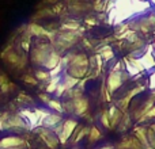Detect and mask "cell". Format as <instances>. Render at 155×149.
<instances>
[{
  "instance_id": "3",
  "label": "cell",
  "mask_w": 155,
  "mask_h": 149,
  "mask_svg": "<svg viewBox=\"0 0 155 149\" xmlns=\"http://www.w3.org/2000/svg\"><path fill=\"white\" fill-rule=\"evenodd\" d=\"M63 107H64V111L75 114L76 117H82L88 110V100L84 96H80V98L76 99H70L68 102L63 103Z\"/></svg>"
},
{
  "instance_id": "15",
  "label": "cell",
  "mask_w": 155,
  "mask_h": 149,
  "mask_svg": "<svg viewBox=\"0 0 155 149\" xmlns=\"http://www.w3.org/2000/svg\"><path fill=\"white\" fill-rule=\"evenodd\" d=\"M60 81H61V77H60V76H53V77H51V80H49L48 85H46V92H48V94L56 92L57 85H59Z\"/></svg>"
},
{
  "instance_id": "10",
  "label": "cell",
  "mask_w": 155,
  "mask_h": 149,
  "mask_svg": "<svg viewBox=\"0 0 155 149\" xmlns=\"http://www.w3.org/2000/svg\"><path fill=\"white\" fill-rule=\"evenodd\" d=\"M19 114L22 115V118H23L25 121H26V123L29 125L30 129H35L38 128V122H40V118H38L37 113H35V110H30V109H23L19 111Z\"/></svg>"
},
{
  "instance_id": "4",
  "label": "cell",
  "mask_w": 155,
  "mask_h": 149,
  "mask_svg": "<svg viewBox=\"0 0 155 149\" xmlns=\"http://www.w3.org/2000/svg\"><path fill=\"white\" fill-rule=\"evenodd\" d=\"M29 125L26 123V121L22 118V115L19 113L16 114H8L7 119L4 121L2 126V130H12V132H22V130H29Z\"/></svg>"
},
{
  "instance_id": "7",
  "label": "cell",
  "mask_w": 155,
  "mask_h": 149,
  "mask_svg": "<svg viewBox=\"0 0 155 149\" xmlns=\"http://www.w3.org/2000/svg\"><path fill=\"white\" fill-rule=\"evenodd\" d=\"M140 61H142L144 71H153L155 68V53H154V48L153 45L146 46V50L142 56L139 57Z\"/></svg>"
},
{
  "instance_id": "6",
  "label": "cell",
  "mask_w": 155,
  "mask_h": 149,
  "mask_svg": "<svg viewBox=\"0 0 155 149\" xmlns=\"http://www.w3.org/2000/svg\"><path fill=\"white\" fill-rule=\"evenodd\" d=\"M35 132H37L38 136L41 137V140L48 145V148L56 149L59 147V144H60L59 137L54 134V132L52 130V129H46V128H42V126H38V128H35Z\"/></svg>"
},
{
  "instance_id": "8",
  "label": "cell",
  "mask_w": 155,
  "mask_h": 149,
  "mask_svg": "<svg viewBox=\"0 0 155 149\" xmlns=\"http://www.w3.org/2000/svg\"><path fill=\"white\" fill-rule=\"evenodd\" d=\"M25 147V140L19 136H8L0 140V149H15Z\"/></svg>"
},
{
  "instance_id": "12",
  "label": "cell",
  "mask_w": 155,
  "mask_h": 149,
  "mask_svg": "<svg viewBox=\"0 0 155 149\" xmlns=\"http://www.w3.org/2000/svg\"><path fill=\"white\" fill-rule=\"evenodd\" d=\"M107 113H109V118H110V129L117 128L120 121H121V118H123L121 110H118L117 106H112L109 110H107Z\"/></svg>"
},
{
  "instance_id": "17",
  "label": "cell",
  "mask_w": 155,
  "mask_h": 149,
  "mask_svg": "<svg viewBox=\"0 0 155 149\" xmlns=\"http://www.w3.org/2000/svg\"><path fill=\"white\" fill-rule=\"evenodd\" d=\"M35 79L40 80V81H49L51 80V73L46 69H38L35 72Z\"/></svg>"
},
{
  "instance_id": "24",
  "label": "cell",
  "mask_w": 155,
  "mask_h": 149,
  "mask_svg": "<svg viewBox=\"0 0 155 149\" xmlns=\"http://www.w3.org/2000/svg\"><path fill=\"white\" fill-rule=\"evenodd\" d=\"M40 99L44 102V103L46 104V103H48V102H49V99H51V96H48V95H46V94H41V95H40Z\"/></svg>"
},
{
  "instance_id": "16",
  "label": "cell",
  "mask_w": 155,
  "mask_h": 149,
  "mask_svg": "<svg viewBox=\"0 0 155 149\" xmlns=\"http://www.w3.org/2000/svg\"><path fill=\"white\" fill-rule=\"evenodd\" d=\"M101 137H102V134H101V132H99V129L95 128V126H93V128L90 129V132H88V141L97 142Z\"/></svg>"
},
{
  "instance_id": "18",
  "label": "cell",
  "mask_w": 155,
  "mask_h": 149,
  "mask_svg": "<svg viewBox=\"0 0 155 149\" xmlns=\"http://www.w3.org/2000/svg\"><path fill=\"white\" fill-rule=\"evenodd\" d=\"M128 60H129V62H131V64L134 65L135 68H136L137 72H139V73L144 72V67H143V64H142V61H140L139 57H132V56H129V57H128Z\"/></svg>"
},
{
  "instance_id": "19",
  "label": "cell",
  "mask_w": 155,
  "mask_h": 149,
  "mask_svg": "<svg viewBox=\"0 0 155 149\" xmlns=\"http://www.w3.org/2000/svg\"><path fill=\"white\" fill-rule=\"evenodd\" d=\"M101 123L105 126L106 129H110V118H109V113L107 110H105L101 115Z\"/></svg>"
},
{
  "instance_id": "21",
  "label": "cell",
  "mask_w": 155,
  "mask_h": 149,
  "mask_svg": "<svg viewBox=\"0 0 155 149\" xmlns=\"http://www.w3.org/2000/svg\"><path fill=\"white\" fill-rule=\"evenodd\" d=\"M147 141H148V145L155 149V133L151 129H147Z\"/></svg>"
},
{
  "instance_id": "23",
  "label": "cell",
  "mask_w": 155,
  "mask_h": 149,
  "mask_svg": "<svg viewBox=\"0 0 155 149\" xmlns=\"http://www.w3.org/2000/svg\"><path fill=\"white\" fill-rule=\"evenodd\" d=\"M23 80L25 81H27V83H30V84H33V85H37V83H38V80L35 79V77H33V76H25Z\"/></svg>"
},
{
  "instance_id": "11",
  "label": "cell",
  "mask_w": 155,
  "mask_h": 149,
  "mask_svg": "<svg viewBox=\"0 0 155 149\" xmlns=\"http://www.w3.org/2000/svg\"><path fill=\"white\" fill-rule=\"evenodd\" d=\"M146 90V87L144 85H136V87L134 88V90H131L128 94H127L125 96H124V99H121L120 100V109H121V111H127V109H128V106H129V102H131V99L134 98V96H136L137 94H140L142 91H144Z\"/></svg>"
},
{
  "instance_id": "9",
  "label": "cell",
  "mask_w": 155,
  "mask_h": 149,
  "mask_svg": "<svg viewBox=\"0 0 155 149\" xmlns=\"http://www.w3.org/2000/svg\"><path fill=\"white\" fill-rule=\"evenodd\" d=\"M60 122H63V115L60 113H54V111H49L48 114L44 117V119L41 121V125L42 128L46 129H53L59 125Z\"/></svg>"
},
{
  "instance_id": "20",
  "label": "cell",
  "mask_w": 155,
  "mask_h": 149,
  "mask_svg": "<svg viewBox=\"0 0 155 149\" xmlns=\"http://www.w3.org/2000/svg\"><path fill=\"white\" fill-rule=\"evenodd\" d=\"M150 118H155V106H154V107H151V109L148 110V111L146 113V114L143 115L142 118H140V119H139V122H144V121L150 119Z\"/></svg>"
},
{
  "instance_id": "22",
  "label": "cell",
  "mask_w": 155,
  "mask_h": 149,
  "mask_svg": "<svg viewBox=\"0 0 155 149\" xmlns=\"http://www.w3.org/2000/svg\"><path fill=\"white\" fill-rule=\"evenodd\" d=\"M148 88L151 91H155V71H153L148 76Z\"/></svg>"
},
{
  "instance_id": "25",
  "label": "cell",
  "mask_w": 155,
  "mask_h": 149,
  "mask_svg": "<svg viewBox=\"0 0 155 149\" xmlns=\"http://www.w3.org/2000/svg\"><path fill=\"white\" fill-rule=\"evenodd\" d=\"M98 149H114L112 147V145H105V147H101V148H98Z\"/></svg>"
},
{
  "instance_id": "5",
  "label": "cell",
  "mask_w": 155,
  "mask_h": 149,
  "mask_svg": "<svg viewBox=\"0 0 155 149\" xmlns=\"http://www.w3.org/2000/svg\"><path fill=\"white\" fill-rule=\"evenodd\" d=\"M127 74L128 73H124V71H110L109 76L106 79V90L109 91V94H114L116 91H118L123 85V83L127 79Z\"/></svg>"
},
{
  "instance_id": "1",
  "label": "cell",
  "mask_w": 155,
  "mask_h": 149,
  "mask_svg": "<svg viewBox=\"0 0 155 149\" xmlns=\"http://www.w3.org/2000/svg\"><path fill=\"white\" fill-rule=\"evenodd\" d=\"M65 65L67 74L75 77V79H82L88 73V59L84 53L79 54H68L65 59L61 60Z\"/></svg>"
},
{
  "instance_id": "27",
  "label": "cell",
  "mask_w": 155,
  "mask_h": 149,
  "mask_svg": "<svg viewBox=\"0 0 155 149\" xmlns=\"http://www.w3.org/2000/svg\"><path fill=\"white\" fill-rule=\"evenodd\" d=\"M144 149H154L153 147H150V145H147V147H144Z\"/></svg>"
},
{
  "instance_id": "13",
  "label": "cell",
  "mask_w": 155,
  "mask_h": 149,
  "mask_svg": "<svg viewBox=\"0 0 155 149\" xmlns=\"http://www.w3.org/2000/svg\"><path fill=\"white\" fill-rule=\"evenodd\" d=\"M134 133H135V137L140 141V144L143 147H147L148 145V141H147V129L143 128V126H136L134 129Z\"/></svg>"
},
{
  "instance_id": "14",
  "label": "cell",
  "mask_w": 155,
  "mask_h": 149,
  "mask_svg": "<svg viewBox=\"0 0 155 149\" xmlns=\"http://www.w3.org/2000/svg\"><path fill=\"white\" fill-rule=\"evenodd\" d=\"M46 106L49 107V110H52V111L54 113H60V114H63L64 113V107H63V103L61 102H59V99H49V102L46 103Z\"/></svg>"
},
{
  "instance_id": "26",
  "label": "cell",
  "mask_w": 155,
  "mask_h": 149,
  "mask_svg": "<svg viewBox=\"0 0 155 149\" xmlns=\"http://www.w3.org/2000/svg\"><path fill=\"white\" fill-rule=\"evenodd\" d=\"M148 129H151V130H153L154 133H155V123H153V125H151V126H150V128H148Z\"/></svg>"
},
{
  "instance_id": "2",
  "label": "cell",
  "mask_w": 155,
  "mask_h": 149,
  "mask_svg": "<svg viewBox=\"0 0 155 149\" xmlns=\"http://www.w3.org/2000/svg\"><path fill=\"white\" fill-rule=\"evenodd\" d=\"M78 122L72 118H68V119H63V122H60L56 128H53L52 130L54 132L57 137H59L60 144H67V141L74 136V132L78 128Z\"/></svg>"
}]
</instances>
